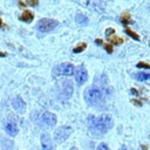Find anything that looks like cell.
<instances>
[{"instance_id":"cell-1","label":"cell","mask_w":150,"mask_h":150,"mask_svg":"<svg viewBox=\"0 0 150 150\" xmlns=\"http://www.w3.org/2000/svg\"><path fill=\"white\" fill-rule=\"evenodd\" d=\"M88 124L93 130L97 131L98 134H104L112 128L114 121H112V117L110 115L102 114L98 117L89 116L88 117Z\"/></svg>"},{"instance_id":"cell-2","label":"cell","mask_w":150,"mask_h":150,"mask_svg":"<svg viewBox=\"0 0 150 150\" xmlns=\"http://www.w3.org/2000/svg\"><path fill=\"white\" fill-rule=\"evenodd\" d=\"M103 98L102 90L96 87H90L84 91V100L88 104H96Z\"/></svg>"},{"instance_id":"cell-3","label":"cell","mask_w":150,"mask_h":150,"mask_svg":"<svg viewBox=\"0 0 150 150\" xmlns=\"http://www.w3.org/2000/svg\"><path fill=\"white\" fill-rule=\"evenodd\" d=\"M57 25H59V22H57L55 19H48V18H45V19L39 20V22L36 23V28H38L39 32L47 33V32L53 30Z\"/></svg>"},{"instance_id":"cell-4","label":"cell","mask_w":150,"mask_h":150,"mask_svg":"<svg viewBox=\"0 0 150 150\" xmlns=\"http://www.w3.org/2000/svg\"><path fill=\"white\" fill-rule=\"evenodd\" d=\"M71 132H73V129L70 127H68V125L60 127L54 131V139L57 143H62L70 136Z\"/></svg>"},{"instance_id":"cell-5","label":"cell","mask_w":150,"mask_h":150,"mask_svg":"<svg viewBox=\"0 0 150 150\" xmlns=\"http://www.w3.org/2000/svg\"><path fill=\"white\" fill-rule=\"evenodd\" d=\"M75 71L74 64L71 63H61L55 68V73L57 75H64V76H70Z\"/></svg>"},{"instance_id":"cell-6","label":"cell","mask_w":150,"mask_h":150,"mask_svg":"<svg viewBox=\"0 0 150 150\" xmlns=\"http://www.w3.org/2000/svg\"><path fill=\"white\" fill-rule=\"evenodd\" d=\"M75 80L77 84H83L88 80V71L84 68V66H80L75 71Z\"/></svg>"},{"instance_id":"cell-7","label":"cell","mask_w":150,"mask_h":150,"mask_svg":"<svg viewBox=\"0 0 150 150\" xmlns=\"http://www.w3.org/2000/svg\"><path fill=\"white\" fill-rule=\"evenodd\" d=\"M12 107L14 108V110H16L19 114H23L26 110V103L25 101L20 97V96H15L12 100Z\"/></svg>"},{"instance_id":"cell-8","label":"cell","mask_w":150,"mask_h":150,"mask_svg":"<svg viewBox=\"0 0 150 150\" xmlns=\"http://www.w3.org/2000/svg\"><path fill=\"white\" fill-rule=\"evenodd\" d=\"M41 148H42V150H55L52 138L47 132H43L41 135Z\"/></svg>"},{"instance_id":"cell-9","label":"cell","mask_w":150,"mask_h":150,"mask_svg":"<svg viewBox=\"0 0 150 150\" xmlns=\"http://www.w3.org/2000/svg\"><path fill=\"white\" fill-rule=\"evenodd\" d=\"M41 117H42L43 123H45L46 125H48V127H54V125L56 124V122H57L56 115L53 114V112H49V111H45Z\"/></svg>"},{"instance_id":"cell-10","label":"cell","mask_w":150,"mask_h":150,"mask_svg":"<svg viewBox=\"0 0 150 150\" xmlns=\"http://www.w3.org/2000/svg\"><path fill=\"white\" fill-rule=\"evenodd\" d=\"M105 34H107V38L109 39L111 46H112V45H122V43H123V39L120 38V36H117V35H115L114 28H108V29L105 30Z\"/></svg>"},{"instance_id":"cell-11","label":"cell","mask_w":150,"mask_h":150,"mask_svg":"<svg viewBox=\"0 0 150 150\" xmlns=\"http://www.w3.org/2000/svg\"><path fill=\"white\" fill-rule=\"evenodd\" d=\"M5 130H6V132H7L9 136H15V135H18V132H19L18 124H16L14 121H7V122L5 123Z\"/></svg>"},{"instance_id":"cell-12","label":"cell","mask_w":150,"mask_h":150,"mask_svg":"<svg viewBox=\"0 0 150 150\" xmlns=\"http://www.w3.org/2000/svg\"><path fill=\"white\" fill-rule=\"evenodd\" d=\"M33 19H34V14H33V12L29 11V9L23 11L22 14L20 15V20L23 21V22H30Z\"/></svg>"},{"instance_id":"cell-13","label":"cell","mask_w":150,"mask_h":150,"mask_svg":"<svg viewBox=\"0 0 150 150\" xmlns=\"http://www.w3.org/2000/svg\"><path fill=\"white\" fill-rule=\"evenodd\" d=\"M75 21H76V23L80 25V26H87L88 22H89L88 18H87L84 14H82V13H77V14H76Z\"/></svg>"},{"instance_id":"cell-14","label":"cell","mask_w":150,"mask_h":150,"mask_svg":"<svg viewBox=\"0 0 150 150\" xmlns=\"http://www.w3.org/2000/svg\"><path fill=\"white\" fill-rule=\"evenodd\" d=\"M64 94H66V97H69L73 94V84L69 81L64 82Z\"/></svg>"},{"instance_id":"cell-15","label":"cell","mask_w":150,"mask_h":150,"mask_svg":"<svg viewBox=\"0 0 150 150\" xmlns=\"http://www.w3.org/2000/svg\"><path fill=\"white\" fill-rule=\"evenodd\" d=\"M124 33L127 34V35H129L130 38H132L134 40H136V41H139L141 39H139V36H138V34H136L134 30H131L129 27H125L124 28Z\"/></svg>"},{"instance_id":"cell-16","label":"cell","mask_w":150,"mask_h":150,"mask_svg":"<svg viewBox=\"0 0 150 150\" xmlns=\"http://www.w3.org/2000/svg\"><path fill=\"white\" fill-rule=\"evenodd\" d=\"M136 80H138V81H141V82H143V81H148V80H150V74H145V73H138V74H136Z\"/></svg>"},{"instance_id":"cell-17","label":"cell","mask_w":150,"mask_h":150,"mask_svg":"<svg viewBox=\"0 0 150 150\" xmlns=\"http://www.w3.org/2000/svg\"><path fill=\"white\" fill-rule=\"evenodd\" d=\"M86 47H87V43H86V42H81V43H79V45L73 49V52H74L75 54H79V53L83 52V50L86 49Z\"/></svg>"},{"instance_id":"cell-18","label":"cell","mask_w":150,"mask_h":150,"mask_svg":"<svg viewBox=\"0 0 150 150\" xmlns=\"http://www.w3.org/2000/svg\"><path fill=\"white\" fill-rule=\"evenodd\" d=\"M121 21H122L124 25L131 22V20H130V14H129V13H123V14H122V18H121Z\"/></svg>"},{"instance_id":"cell-19","label":"cell","mask_w":150,"mask_h":150,"mask_svg":"<svg viewBox=\"0 0 150 150\" xmlns=\"http://www.w3.org/2000/svg\"><path fill=\"white\" fill-rule=\"evenodd\" d=\"M136 67H138V68H145V69H150V64H149V63H145V62H138Z\"/></svg>"},{"instance_id":"cell-20","label":"cell","mask_w":150,"mask_h":150,"mask_svg":"<svg viewBox=\"0 0 150 150\" xmlns=\"http://www.w3.org/2000/svg\"><path fill=\"white\" fill-rule=\"evenodd\" d=\"M96 150H110V149H109V146L105 143H101V144H98Z\"/></svg>"},{"instance_id":"cell-21","label":"cell","mask_w":150,"mask_h":150,"mask_svg":"<svg viewBox=\"0 0 150 150\" xmlns=\"http://www.w3.org/2000/svg\"><path fill=\"white\" fill-rule=\"evenodd\" d=\"M102 45H103L104 49H105L108 53H112V46H111L110 43H108V45H104V43H102Z\"/></svg>"},{"instance_id":"cell-22","label":"cell","mask_w":150,"mask_h":150,"mask_svg":"<svg viewBox=\"0 0 150 150\" xmlns=\"http://www.w3.org/2000/svg\"><path fill=\"white\" fill-rule=\"evenodd\" d=\"M27 4L29 6H38L39 5V1L38 0H27Z\"/></svg>"},{"instance_id":"cell-23","label":"cell","mask_w":150,"mask_h":150,"mask_svg":"<svg viewBox=\"0 0 150 150\" xmlns=\"http://www.w3.org/2000/svg\"><path fill=\"white\" fill-rule=\"evenodd\" d=\"M130 91H131V93H132L134 95H138V91H137V90H136L135 88H131V90H130Z\"/></svg>"},{"instance_id":"cell-24","label":"cell","mask_w":150,"mask_h":150,"mask_svg":"<svg viewBox=\"0 0 150 150\" xmlns=\"http://www.w3.org/2000/svg\"><path fill=\"white\" fill-rule=\"evenodd\" d=\"M131 102H132V103H134V104H137V105H142V103H141V102H139V101H136V100H132V101H131Z\"/></svg>"},{"instance_id":"cell-25","label":"cell","mask_w":150,"mask_h":150,"mask_svg":"<svg viewBox=\"0 0 150 150\" xmlns=\"http://www.w3.org/2000/svg\"><path fill=\"white\" fill-rule=\"evenodd\" d=\"M118 150H128V149H127V146H125V145H122V146H121Z\"/></svg>"},{"instance_id":"cell-26","label":"cell","mask_w":150,"mask_h":150,"mask_svg":"<svg viewBox=\"0 0 150 150\" xmlns=\"http://www.w3.org/2000/svg\"><path fill=\"white\" fill-rule=\"evenodd\" d=\"M69 150H79V149H77V148H76V146H73V148H70V149H69Z\"/></svg>"},{"instance_id":"cell-27","label":"cell","mask_w":150,"mask_h":150,"mask_svg":"<svg viewBox=\"0 0 150 150\" xmlns=\"http://www.w3.org/2000/svg\"><path fill=\"white\" fill-rule=\"evenodd\" d=\"M2 26H4V23H2V20L0 19V27H2Z\"/></svg>"},{"instance_id":"cell-28","label":"cell","mask_w":150,"mask_h":150,"mask_svg":"<svg viewBox=\"0 0 150 150\" xmlns=\"http://www.w3.org/2000/svg\"><path fill=\"white\" fill-rule=\"evenodd\" d=\"M149 46H150V40H149Z\"/></svg>"}]
</instances>
